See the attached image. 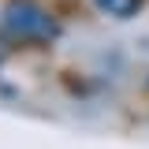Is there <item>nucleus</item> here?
Returning <instances> with one entry per match:
<instances>
[{"instance_id":"2","label":"nucleus","mask_w":149,"mask_h":149,"mask_svg":"<svg viewBox=\"0 0 149 149\" xmlns=\"http://www.w3.org/2000/svg\"><path fill=\"white\" fill-rule=\"evenodd\" d=\"M93 8L101 15H112V19H130L142 11V0H93Z\"/></svg>"},{"instance_id":"1","label":"nucleus","mask_w":149,"mask_h":149,"mask_svg":"<svg viewBox=\"0 0 149 149\" xmlns=\"http://www.w3.org/2000/svg\"><path fill=\"white\" fill-rule=\"evenodd\" d=\"M0 26L11 41H22V45H49L60 37V22L37 0H8L0 11Z\"/></svg>"}]
</instances>
